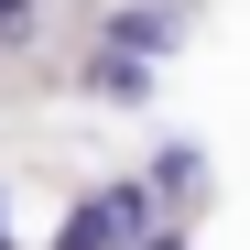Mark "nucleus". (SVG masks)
Listing matches in <instances>:
<instances>
[{"label": "nucleus", "instance_id": "obj_3", "mask_svg": "<svg viewBox=\"0 0 250 250\" xmlns=\"http://www.w3.org/2000/svg\"><path fill=\"white\" fill-rule=\"evenodd\" d=\"M87 87H98V98H152V76H142V55H98Z\"/></svg>", "mask_w": 250, "mask_h": 250}, {"label": "nucleus", "instance_id": "obj_4", "mask_svg": "<svg viewBox=\"0 0 250 250\" xmlns=\"http://www.w3.org/2000/svg\"><path fill=\"white\" fill-rule=\"evenodd\" d=\"M0 44H33V0H0Z\"/></svg>", "mask_w": 250, "mask_h": 250}, {"label": "nucleus", "instance_id": "obj_1", "mask_svg": "<svg viewBox=\"0 0 250 250\" xmlns=\"http://www.w3.org/2000/svg\"><path fill=\"white\" fill-rule=\"evenodd\" d=\"M142 239H152V185H98L55 229V250H142Z\"/></svg>", "mask_w": 250, "mask_h": 250}, {"label": "nucleus", "instance_id": "obj_2", "mask_svg": "<svg viewBox=\"0 0 250 250\" xmlns=\"http://www.w3.org/2000/svg\"><path fill=\"white\" fill-rule=\"evenodd\" d=\"M109 55H174V0H120L109 11Z\"/></svg>", "mask_w": 250, "mask_h": 250}]
</instances>
